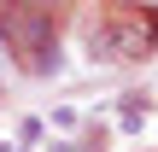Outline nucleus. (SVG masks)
Wrapping results in <instances>:
<instances>
[{
    "label": "nucleus",
    "instance_id": "nucleus-1",
    "mask_svg": "<svg viewBox=\"0 0 158 152\" xmlns=\"http://www.w3.org/2000/svg\"><path fill=\"white\" fill-rule=\"evenodd\" d=\"M88 53L100 64H129L147 53V23H123V18H100L88 29Z\"/></svg>",
    "mask_w": 158,
    "mask_h": 152
},
{
    "label": "nucleus",
    "instance_id": "nucleus-2",
    "mask_svg": "<svg viewBox=\"0 0 158 152\" xmlns=\"http://www.w3.org/2000/svg\"><path fill=\"white\" fill-rule=\"evenodd\" d=\"M0 152H12V141H0Z\"/></svg>",
    "mask_w": 158,
    "mask_h": 152
},
{
    "label": "nucleus",
    "instance_id": "nucleus-3",
    "mask_svg": "<svg viewBox=\"0 0 158 152\" xmlns=\"http://www.w3.org/2000/svg\"><path fill=\"white\" fill-rule=\"evenodd\" d=\"M47 152H70V146H47Z\"/></svg>",
    "mask_w": 158,
    "mask_h": 152
},
{
    "label": "nucleus",
    "instance_id": "nucleus-4",
    "mask_svg": "<svg viewBox=\"0 0 158 152\" xmlns=\"http://www.w3.org/2000/svg\"><path fill=\"white\" fill-rule=\"evenodd\" d=\"M0 88H6V82H0Z\"/></svg>",
    "mask_w": 158,
    "mask_h": 152
}]
</instances>
